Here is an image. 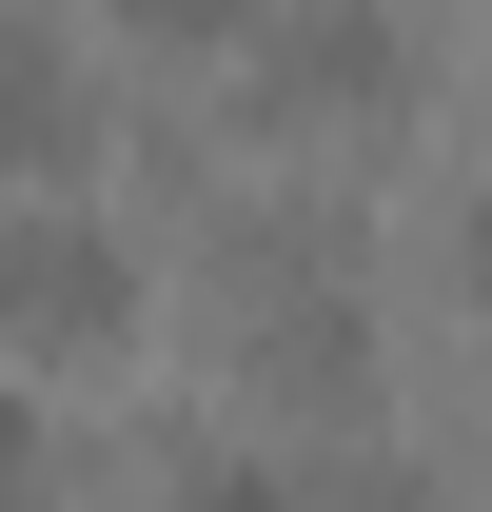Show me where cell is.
<instances>
[{
	"label": "cell",
	"mask_w": 492,
	"mask_h": 512,
	"mask_svg": "<svg viewBox=\"0 0 492 512\" xmlns=\"http://www.w3.org/2000/svg\"><path fill=\"white\" fill-rule=\"evenodd\" d=\"M158 512H315V493H296V453H256V434H178Z\"/></svg>",
	"instance_id": "5"
},
{
	"label": "cell",
	"mask_w": 492,
	"mask_h": 512,
	"mask_svg": "<svg viewBox=\"0 0 492 512\" xmlns=\"http://www.w3.org/2000/svg\"><path fill=\"white\" fill-rule=\"evenodd\" d=\"M256 119H394V99H414V20H374V0H315V20H256Z\"/></svg>",
	"instance_id": "2"
},
{
	"label": "cell",
	"mask_w": 492,
	"mask_h": 512,
	"mask_svg": "<svg viewBox=\"0 0 492 512\" xmlns=\"http://www.w3.org/2000/svg\"><path fill=\"white\" fill-rule=\"evenodd\" d=\"M315 512H414V453H335V493Z\"/></svg>",
	"instance_id": "7"
},
{
	"label": "cell",
	"mask_w": 492,
	"mask_h": 512,
	"mask_svg": "<svg viewBox=\"0 0 492 512\" xmlns=\"http://www.w3.org/2000/svg\"><path fill=\"white\" fill-rule=\"evenodd\" d=\"M0 335L20 355H119L138 335V237L99 197H0Z\"/></svg>",
	"instance_id": "1"
},
{
	"label": "cell",
	"mask_w": 492,
	"mask_h": 512,
	"mask_svg": "<svg viewBox=\"0 0 492 512\" xmlns=\"http://www.w3.org/2000/svg\"><path fill=\"white\" fill-rule=\"evenodd\" d=\"M79 138H99V60H79L60 20H20V0H0V158H20V197H60Z\"/></svg>",
	"instance_id": "4"
},
{
	"label": "cell",
	"mask_w": 492,
	"mask_h": 512,
	"mask_svg": "<svg viewBox=\"0 0 492 512\" xmlns=\"http://www.w3.org/2000/svg\"><path fill=\"white\" fill-rule=\"evenodd\" d=\"M237 355H256V394H315V414H355L374 394V316H355V276H276L237 316Z\"/></svg>",
	"instance_id": "3"
},
{
	"label": "cell",
	"mask_w": 492,
	"mask_h": 512,
	"mask_svg": "<svg viewBox=\"0 0 492 512\" xmlns=\"http://www.w3.org/2000/svg\"><path fill=\"white\" fill-rule=\"evenodd\" d=\"M453 276H473V296H492V158H473V178H453Z\"/></svg>",
	"instance_id": "8"
},
{
	"label": "cell",
	"mask_w": 492,
	"mask_h": 512,
	"mask_svg": "<svg viewBox=\"0 0 492 512\" xmlns=\"http://www.w3.org/2000/svg\"><path fill=\"white\" fill-rule=\"evenodd\" d=\"M40 473H60V434H40V394L0 375V512H40Z\"/></svg>",
	"instance_id": "6"
}]
</instances>
